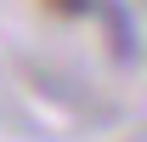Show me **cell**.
I'll list each match as a JSON object with an SVG mask.
<instances>
[{
	"label": "cell",
	"instance_id": "6da1fadb",
	"mask_svg": "<svg viewBox=\"0 0 147 142\" xmlns=\"http://www.w3.org/2000/svg\"><path fill=\"white\" fill-rule=\"evenodd\" d=\"M57 12H62V17H85V12H91V0H51Z\"/></svg>",
	"mask_w": 147,
	"mask_h": 142
}]
</instances>
